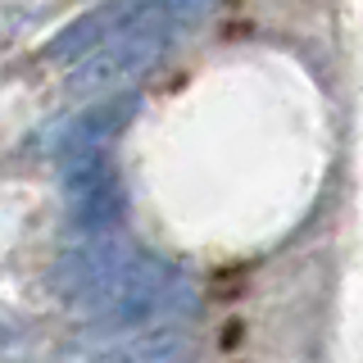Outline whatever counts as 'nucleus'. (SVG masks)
<instances>
[{"label": "nucleus", "instance_id": "obj_4", "mask_svg": "<svg viewBox=\"0 0 363 363\" xmlns=\"http://www.w3.org/2000/svg\"><path fill=\"white\" fill-rule=\"evenodd\" d=\"M168 50H173V41H164V37L123 32V37H113L109 45H100L96 55H86L82 64H73L68 91H73V96H100V100L123 96L118 86H128L132 77H141V73H150Z\"/></svg>", "mask_w": 363, "mask_h": 363}, {"label": "nucleus", "instance_id": "obj_2", "mask_svg": "<svg viewBox=\"0 0 363 363\" xmlns=\"http://www.w3.org/2000/svg\"><path fill=\"white\" fill-rule=\"evenodd\" d=\"M136 250L123 241V236H86V241H73L55 259L50 268V286L64 304H77V309H91L96 313L100 304L113 295L128 268L136 264Z\"/></svg>", "mask_w": 363, "mask_h": 363}, {"label": "nucleus", "instance_id": "obj_5", "mask_svg": "<svg viewBox=\"0 0 363 363\" xmlns=\"http://www.w3.org/2000/svg\"><path fill=\"white\" fill-rule=\"evenodd\" d=\"M136 109H141V96H136V91H123V96L96 100L91 109H77L73 118L60 123L55 150H60L64 164H68V159H82V155H100L113 136L136 118Z\"/></svg>", "mask_w": 363, "mask_h": 363}, {"label": "nucleus", "instance_id": "obj_1", "mask_svg": "<svg viewBox=\"0 0 363 363\" xmlns=\"http://www.w3.org/2000/svg\"><path fill=\"white\" fill-rule=\"evenodd\" d=\"M182 309H191L186 272L164 255H141L128 268V277L113 286V295L91 313V327L100 336H136L150 327H173Z\"/></svg>", "mask_w": 363, "mask_h": 363}, {"label": "nucleus", "instance_id": "obj_6", "mask_svg": "<svg viewBox=\"0 0 363 363\" xmlns=\"http://www.w3.org/2000/svg\"><path fill=\"white\" fill-rule=\"evenodd\" d=\"M196 354V340L186 327H150V332H136L118 345L100 350L91 363H191Z\"/></svg>", "mask_w": 363, "mask_h": 363}, {"label": "nucleus", "instance_id": "obj_3", "mask_svg": "<svg viewBox=\"0 0 363 363\" xmlns=\"http://www.w3.org/2000/svg\"><path fill=\"white\" fill-rule=\"evenodd\" d=\"M64 196H68V227L77 236H113V227L128 213V191L109 155H82L64 164Z\"/></svg>", "mask_w": 363, "mask_h": 363}]
</instances>
